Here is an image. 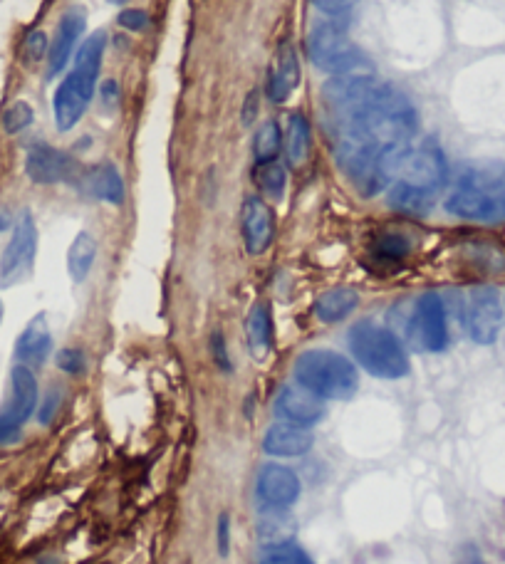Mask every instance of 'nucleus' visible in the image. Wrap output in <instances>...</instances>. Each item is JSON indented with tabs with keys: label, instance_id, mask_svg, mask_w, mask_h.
I'll use <instances>...</instances> for the list:
<instances>
[{
	"label": "nucleus",
	"instance_id": "28",
	"mask_svg": "<svg viewBox=\"0 0 505 564\" xmlns=\"http://www.w3.org/2000/svg\"><path fill=\"white\" fill-rule=\"evenodd\" d=\"M258 564H315L310 555L293 540L280 542V545H268L260 555Z\"/></svg>",
	"mask_w": 505,
	"mask_h": 564
},
{
	"label": "nucleus",
	"instance_id": "20",
	"mask_svg": "<svg viewBox=\"0 0 505 564\" xmlns=\"http://www.w3.org/2000/svg\"><path fill=\"white\" fill-rule=\"evenodd\" d=\"M87 188L95 198H100L104 203H112V206H122L124 196H127V188H124V179L119 174V169L109 161L97 164L90 171V176H85Z\"/></svg>",
	"mask_w": 505,
	"mask_h": 564
},
{
	"label": "nucleus",
	"instance_id": "32",
	"mask_svg": "<svg viewBox=\"0 0 505 564\" xmlns=\"http://www.w3.org/2000/svg\"><path fill=\"white\" fill-rule=\"evenodd\" d=\"M149 23H152V18H149L147 10L129 8V10H124V13H119V25L127 30H132V33H142V30L149 28Z\"/></svg>",
	"mask_w": 505,
	"mask_h": 564
},
{
	"label": "nucleus",
	"instance_id": "15",
	"mask_svg": "<svg viewBox=\"0 0 505 564\" xmlns=\"http://www.w3.org/2000/svg\"><path fill=\"white\" fill-rule=\"evenodd\" d=\"M38 396V379H35L33 369L25 364H15L10 372V399L0 414L23 426L38 411Z\"/></svg>",
	"mask_w": 505,
	"mask_h": 564
},
{
	"label": "nucleus",
	"instance_id": "40",
	"mask_svg": "<svg viewBox=\"0 0 505 564\" xmlns=\"http://www.w3.org/2000/svg\"><path fill=\"white\" fill-rule=\"evenodd\" d=\"M15 223H13V216H10L8 211H5V208H0V233H5L8 231V228H13Z\"/></svg>",
	"mask_w": 505,
	"mask_h": 564
},
{
	"label": "nucleus",
	"instance_id": "6",
	"mask_svg": "<svg viewBox=\"0 0 505 564\" xmlns=\"http://www.w3.org/2000/svg\"><path fill=\"white\" fill-rule=\"evenodd\" d=\"M406 339L414 352L439 354L449 347V315L439 292H424L414 302L406 322Z\"/></svg>",
	"mask_w": 505,
	"mask_h": 564
},
{
	"label": "nucleus",
	"instance_id": "34",
	"mask_svg": "<svg viewBox=\"0 0 505 564\" xmlns=\"http://www.w3.org/2000/svg\"><path fill=\"white\" fill-rule=\"evenodd\" d=\"M60 401H62V396H60V391H48V396H45V401H43V406H38V421L43 423V426H48V423H52V419H55V414H57V409H60Z\"/></svg>",
	"mask_w": 505,
	"mask_h": 564
},
{
	"label": "nucleus",
	"instance_id": "5",
	"mask_svg": "<svg viewBox=\"0 0 505 564\" xmlns=\"http://www.w3.org/2000/svg\"><path fill=\"white\" fill-rule=\"evenodd\" d=\"M451 216L473 223L505 221V184L496 176L466 174L446 198Z\"/></svg>",
	"mask_w": 505,
	"mask_h": 564
},
{
	"label": "nucleus",
	"instance_id": "13",
	"mask_svg": "<svg viewBox=\"0 0 505 564\" xmlns=\"http://www.w3.org/2000/svg\"><path fill=\"white\" fill-rule=\"evenodd\" d=\"M241 233L248 255H263L275 235L273 208L260 196H246L241 206Z\"/></svg>",
	"mask_w": 505,
	"mask_h": 564
},
{
	"label": "nucleus",
	"instance_id": "21",
	"mask_svg": "<svg viewBox=\"0 0 505 564\" xmlns=\"http://www.w3.org/2000/svg\"><path fill=\"white\" fill-rule=\"evenodd\" d=\"M246 339L251 357L263 362L270 354V347H273V317H270L268 305H255L253 310L248 312Z\"/></svg>",
	"mask_w": 505,
	"mask_h": 564
},
{
	"label": "nucleus",
	"instance_id": "19",
	"mask_svg": "<svg viewBox=\"0 0 505 564\" xmlns=\"http://www.w3.org/2000/svg\"><path fill=\"white\" fill-rule=\"evenodd\" d=\"M359 305V295L352 287H335V290L322 292L312 305V312L325 325H337V322L347 320Z\"/></svg>",
	"mask_w": 505,
	"mask_h": 564
},
{
	"label": "nucleus",
	"instance_id": "18",
	"mask_svg": "<svg viewBox=\"0 0 505 564\" xmlns=\"http://www.w3.org/2000/svg\"><path fill=\"white\" fill-rule=\"evenodd\" d=\"M300 85V60L293 43H283L278 47V65L268 75V97L270 102L283 104L290 92Z\"/></svg>",
	"mask_w": 505,
	"mask_h": 564
},
{
	"label": "nucleus",
	"instance_id": "22",
	"mask_svg": "<svg viewBox=\"0 0 505 564\" xmlns=\"http://www.w3.org/2000/svg\"><path fill=\"white\" fill-rule=\"evenodd\" d=\"M97 260V240L90 233L82 231L72 240L70 250H67V273H70L72 282H85L87 275L92 273V265Z\"/></svg>",
	"mask_w": 505,
	"mask_h": 564
},
{
	"label": "nucleus",
	"instance_id": "14",
	"mask_svg": "<svg viewBox=\"0 0 505 564\" xmlns=\"http://www.w3.org/2000/svg\"><path fill=\"white\" fill-rule=\"evenodd\" d=\"M87 28V15L82 8H70L60 18L55 30V40L50 43L48 50V77H57L67 67V62L75 55L77 45H80L82 33Z\"/></svg>",
	"mask_w": 505,
	"mask_h": 564
},
{
	"label": "nucleus",
	"instance_id": "36",
	"mask_svg": "<svg viewBox=\"0 0 505 564\" xmlns=\"http://www.w3.org/2000/svg\"><path fill=\"white\" fill-rule=\"evenodd\" d=\"M20 436H23V426L0 414V446H13L20 441Z\"/></svg>",
	"mask_w": 505,
	"mask_h": 564
},
{
	"label": "nucleus",
	"instance_id": "31",
	"mask_svg": "<svg viewBox=\"0 0 505 564\" xmlns=\"http://www.w3.org/2000/svg\"><path fill=\"white\" fill-rule=\"evenodd\" d=\"M211 359L223 374H231L233 372V362H231V354H228V344L226 337H223L221 329L211 334Z\"/></svg>",
	"mask_w": 505,
	"mask_h": 564
},
{
	"label": "nucleus",
	"instance_id": "23",
	"mask_svg": "<svg viewBox=\"0 0 505 564\" xmlns=\"http://www.w3.org/2000/svg\"><path fill=\"white\" fill-rule=\"evenodd\" d=\"M283 146L288 161L293 166H300L307 159V151H310V124L305 122V117L293 114L288 119V132L283 134Z\"/></svg>",
	"mask_w": 505,
	"mask_h": 564
},
{
	"label": "nucleus",
	"instance_id": "33",
	"mask_svg": "<svg viewBox=\"0 0 505 564\" xmlns=\"http://www.w3.org/2000/svg\"><path fill=\"white\" fill-rule=\"evenodd\" d=\"M216 545H218V555L228 557V550H231V515L228 513L218 515Z\"/></svg>",
	"mask_w": 505,
	"mask_h": 564
},
{
	"label": "nucleus",
	"instance_id": "16",
	"mask_svg": "<svg viewBox=\"0 0 505 564\" xmlns=\"http://www.w3.org/2000/svg\"><path fill=\"white\" fill-rule=\"evenodd\" d=\"M312 443H315V438L305 426L280 421L265 431L263 451L275 458H300L310 451Z\"/></svg>",
	"mask_w": 505,
	"mask_h": 564
},
{
	"label": "nucleus",
	"instance_id": "12",
	"mask_svg": "<svg viewBox=\"0 0 505 564\" xmlns=\"http://www.w3.org/2000/svg\"><path fill=\"white\" fill-rule=\"evenodd\" d=\"M273 409L280 421L295 423V426H305V428L320 423L327 414L325 399H320V396H315L312 391L303 389L300 384L283 386L280 394L275 396Z\"/></svg>",
	"mask_w": 505,
	"mask_h": 564
},
{
	"label": "nucleus",
	"instance_id": "1",
	"mask_svg": "<svg viewBox=\"0 0 505 564\" xmlns=\"http://www.w3.org/2000/svg\"><path fill=\"white\" fill-rule=\"evenodd\" d=\"M446 159L434 144L404 146L389 169V206L411 216H424L446 184Z\"/></svg>",
	"mask_w": 505,
	"mask_h": 564
},
{
	"label": "nucleus",
	"instance_id": "9",
	"mask_svg": "<svg viewBox=\"0 0 505 564\" xmlns=\"http://www.w3.org/2000/svg\"><path fill=\"white\" fill-rule=\"evenodd\" d=\"M463 325L476 344H493L503 327V302L496 287H473L463 302Z\"/></svg>",
	"mask_w": 505,
	"mask_h": 564
},
{
	"label": "nucleus",
	"instance_id": "42",
	"mask_svg": "<svg viewBox=\"0 0 505 564\" xmlns=\"http://www.w3.org/2000/svg\"><path fill=\"white\" fill-rule=\"evenodd\" d=\"M0 322H3V302H0Z\"/></svg>",
	"mask_w": 505,
	"mask_h": 564
},
{
	"label": "nucleus",
	"instance_id": "37",
	"mask_svg": "<svg viewBox=\"0 0 505 564\" xmlns=\"http://www.w3.org/2000/svg\"><path fill=\"white\" fill-rule=\"evenodd\" d=\"M357 3L359 0H312V5L327 15H342L347 10H352Z\"/></svg>",
	"mask_w": 505,
	"mask_h": 564
},
{
	"label": "nucleus",
	"instance_id": "30",
	"mask_svg": "<svg viewBox=\"0 0 505 564\" xmlns=\"http://www.w3.org/2000/svg\"><path fill=\"white\" fill-rule=\"evenodd\" d=\"M55 364H57V369H60V372L77 376V374L85 372L87 359H85V352H82V349L65 347L55 354Z\"/></svg>",
	"mask_w": 505,
	"mask_h": 564
},
{
	"label": "nucleus",
	"instance_id": "7",
	"mask_svg": "<svg viewBox=\"0 0 505 564\" xmlns=\"http://www.w3.org/2000/svg\"><path fill=\"white\" fill-rule=\"evenodd\" d=\"M307 50H310V60L330 75H350L354 67L364 62L359 47L350 43L345 28L335 20L315 25L307 40Z\"/></svg>",
	"mask_w": 505,
	"mask_h": 564
},
{
	"label": "nucleus",
	"instance_id": "8",
	"mask_svg": "<svg viewBox=\"0 0 505 564\" xmlns=\"http://www.w3.org/2000/svg\"><path fill=\"white\" fill-rule=\"evenodd\" d=\"M35 255H38V226L30 211H23L15 221L8 248L0 258V287H13L28 280L33 273Z\"/></svg>",
	"mask_w": 505,
	"mask_h": 564
},
{
	"label": "nucleus",
	"instance_id": "26",
	"mask_svg": "<svg viewBox=\"0 0 505 564\" xmlns=\"http://www.w3.org/2000/svg\"><path fill=\"white\" fill-rule=\"evenodd\" d=\"M253 179L263 196L273 198V201H280V198H283L285 184H288V174H285V169L278 164V161H268V164L255 166Z\"/></svg>",
	"mask_w": 505,
	"mask_h": 564
},
{
	"label": "nucleus",
	"instance_id": "4",
	"mask_svg": "<svg viewBox=\"0 0 505 564\" xmlns=\"http://www.w3.org/2000/svg\"><path fill=\"white\" fill-rule=\"evenodd\" d=\"M295 381L325 401H347L357 394V367L332 349H307L295 359Z\"/></svg>",
	"mask_w": 505,
	"mask_h": 564
},
{
	"label": "nucleus",
	"instance_id": "10",
	"mask_svg": "<svg viewBox=\"0 0 505 564\" xmlns=\"http://www.w3.org/2000/svg\"><path fill=\"white\" fill-rule=\"evenodd\" d=\"M300 493H303V483L293 468L268 463L260 468L255 478V498L263 505L265 513H285L298 503Z\"/></svg>",
	"mask_w": 505,
	"mask_h": 564
},
{
	"label": "nucleus",
	"instance_id": "38",
	"mask_svg": "<svg viewBox=\"0 0 505 564\" xmlns=\"http://www.w3.org/2000/svg\"><path fill=\"white\" fill-rule=\"evenodd\" d=\"M258 114V92H251L246 97V107H243V124H251Z\"/></svg>",
	"mask_w": 505,
	"mask_h": 564
},
{
	"label": "nucleus",
	"instance_id": "2",
	"mask_svg": "<svg viewBox=\"0 0 505 564\" xmlns=\"http://www.w3.org/2000/svg\"><path fill=\"white\" fill-rule=\"evenodd\" d=\"M104 45H107L104 33H95L92 38H87L77 50L75 67L67 72V77L55 90L52 112H55V124L60 132H70L85 117L92 94H95L97 80H100Z\"/></svg>",
	"mask_w": 505,
	"mask_h": 564
},
{
	"label": "nucleus",
	"instance_id": "27",
	"mask_svg": "<svg viewBox=\"0 0 505 564\" xmlns=\"http://www.w3.org/2000/svg\"><path fill=\"white\" fill-rule=\"evenodd\" d=\"M258 535L265 542V547L280 545V542L293 540L295 525L290 522V517H285V513H265L258 525Z\"/></svg>",
	"mask_w": 505,
	"mask_h": 564
},
{
	"label": "nucleus",
	"instance_id": "39",
	"mask_svg": "<svg viewBox=\"0 0 505 564\" xmlns=\"http://www.w3.org/2000/svg\"><path fill=\"white\" fill-rule=\"evenodd\" d=\"M100 94H102V99H104V104H109L112 107L114 102H117V97H119V85L114 80H107V82H102V87H100Z\"/></svg>",
	"mask_w": 505,
	"mask_h": 564
},
{
	"label": "nucleus",
	"instance_id": "3",
	"mask_svg": "<svg viewBox=\"0 0 505 564\" xmlns=\"http://www.w3.org/2000/svg\"><path fill=\"white\" fill-rule=\"evenodd\" d=\"M354 362L377 379H404L409 374V354L392 329L377 322H357L347 334Z\"/></svg>",
	"mask_w": 505,
	"mask_h": 564
},
{
	"label": "nucleus",
	"instance_id": "24",
	"mask_svg": "<svg viewBox=\"0 0 505 564\" xmlns=\"http://www.w3.org/2000/svg\"><path fill=\"white\" fill-rule=\"evenodd\" d=\"M280 149H283V132H280V124L270 119V122H265L253 137L255 164H268V161H278Z\"/></svg>",
	"mask_w": 505,
	"mask_h": 564
},
{
	"label": "nucleus",
	"instance_id": "35",
	"mask_svg": "<svg viewBox=\"0 0 505 564\" xmlns=\"http://www.w3.org/2000/svg\"><path fill=\"white\" fill-rule=\"evenodd\" d=\"M45 52H48V38H45V33L35 30V33H30L28 38H25V55H28L30 60H43Z\"/></svg>",
	"mask_w": 505,
	"mask_h": 564
},
{
	"label": "nucleus",
	"instance_id": "17",
	"mask_svg": "<svg viewBox=\"0 0 505 564\" xmlns=\"http://www.w3.org/2000/svg\"><path fill=\"white\" fill-rule=\"evenodd\" d=\"M52 352V334L45 315H38L30 320V325L20 332L18 342H15V359L25 367H43L48 362Z\"/></svg>",
	"mask_w": 505,
	"mask_h": 564
},
{
	"label": "nucleus",
	"instance_id": "29",
	"mask_svg": "<svg viewBox=\"0 0 505 564\" xmlns=\"http://www.w3.org/2000/svg\"><path fill=\"white\" fill-rule=\"evenodd\" d=\"M33 117H35L33 107H30L28 102H23V99L13 102L3 112V129H5V134L25 132V129H28L30 124H33Z\"/></svg>",
	"mask_w": 505,
	"mask_h": 564
},
{
	"label": "nucleus",
	"instance_id": "25",
	"mask_svg": "<svg viewBox=\"0 0 505 564\" xmlns=\"http://www.w3.org/2000/svg\"><path fill=\"white\" fill-rule=\"evenodd\" d=\"M372 255L382 263H399L404 260L406 255L411 253V240L406 238L404 233L397 231H387V233H379L377 238L372 240Z\"/></svg>",
	"mask_w": 505,
	"mask_h": 564
},
{
	"label": "nucleus",
	"instance_id": "11",
	"mask_svg": "<svg viewBox=\"0 0 505 564\" xmlns=\"http://www.w3.org/2000/svg\"><path fill=\"white\" fill-rule=\"evenodd\" d=\"M25 174L33 184H72L80 179V166L65 151L50 144H33L25 156Z\"/></svg>",
	"mask_w": 505,
	"mask_h": 564
},
{
	"label": "nucleus",
	"instance_id": "41",
	"mask_svg": "<svg viewBox=\"0 0 505 564\" xmlns=\"http://www.w3.org/2000/svg\"><path fill=\"white\" fill-rule=\"evenodd\" d=\"M109 3H114V5H122V3H127V0H109Z\"/></svg>",
	"mask_w": 505,
	"mask_h": 564
}]
</instances>
